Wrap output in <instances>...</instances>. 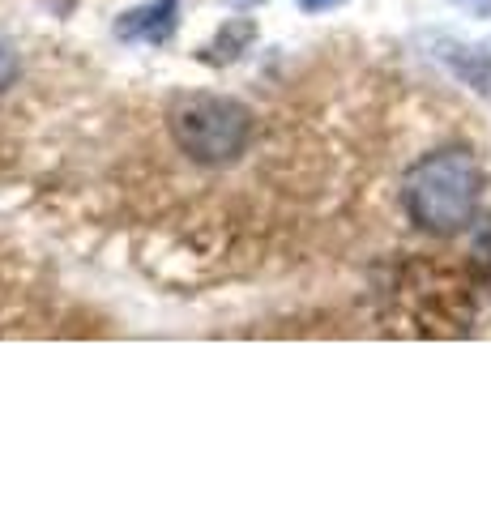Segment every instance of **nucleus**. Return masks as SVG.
<instances>
[{
  "instance_id": "39448f33",
  "label": "nucleus",
  "mask_w": 491,
  "mask_h": 512,
  "mask_svg": "<svg viewBox=\"0 0 491 512\" xmlns=\"http://www.w3.org/2000/svg\"><path fill=\"white\" fill-rule=\"evenodd\" d=\"M342 0H299V9H308V13H325V9H338Z\"/></svg>"
},
{
  "instance_id": "7ed1b4c3",
  "label": "nucleus",
  "mask_w": 491,
  "mask_h": 512,
  "mask_svg": "<svg viewBox=\"0 0 491 512\" xmlns=\"http://www.w3.org/2000/svg\"><path fill=\"white\" fill-rule=\"evenodd\" d=\"M176 30V0H158L150 9L124 13V22L116 26L120 39H146V43H163Z\"/></svg>"
},
{
  "instance_id": "f03ea898",
  "label": "nucleus",
  "mask_w": 491,
  "mask_h": 512,
  "mask_svg": "<svg viewBox=\"0 0 491 512\" xmlns=\"http://www.w3.org/2000/svg\"><path fill=\"white\" fill-rule=\"evenodd\" d=\"M248 111L223 94H184L171 103V137L201 167H227L248 146Z\"/></svg>"
},
{
  "instance_id": "f257e3e1",
  "label": "nucleus",
  "mask_w": 491,
  "mask_h": 512,
  "mask_svg": "<svg viewBox=\"0 0 491 512\" xmlns=\"http://www.w3.org/2000/svg\"><path fill=\"white\" fill-rule=\"evenodd\" d=\"M483 171L470 150H436L406 171L402 201L406 214L427 235H457L479 210Z\"/></svg>"
},
{
  "instance_id": "20e7f679",
  "label": "nucleus",
  "mask_w": 491,
  "mask_h": 512,
  "mask_svg": "<svg viewBox=\"0 0 491 512\" xmlns=\"http://www.w3.org/2000/svg\"><path fill=\"white\" fill-rule=\"evenodd\" d=\"M18 82V56H13V47L0 39V90H9Z\"/></svg>"
},
{
  "instance_id": "0eeeda50",
  "label": "nucleus",
  "mask_w": 491,
  "mask_h": 512,
  "mask_svg": "<svg viewBox=\"0 0 491 512\" xmlns=\"http://www.w3.org/2000/svg\"><path fill=\"white\" fill-rule=\"evenodd\" d=\"M235 5H261V0H235Z\"/></svg>"
},
{
  "instance_id": "423d86ee",
  "label": "nucleus",
  "mask_w": 491,
  "mask_h": 512,
  "mask_svg": "<svg viewBox=\"0 0 491 512\" xmlns=\"http://www.w3.org/2000/svg\"><path fill=\"white\" fill-rule=\"evenodd\" d=\"M457 5H466V9H483V13H487V9H491V0H457Z\"/></svg>"
}]
</instances>
